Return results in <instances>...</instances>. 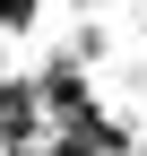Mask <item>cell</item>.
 I'll return each instance as SVG.
<instances>
[{
    "mask_svg": "<svg viewBox=\"0 0 147 156\" xmlns=\"http://www.w3.org/2000/svg\"><path fill=\"white\" fill-rule=\"evenodd\" d=\"M43 95H35V78H9L0 87V147H43Z\"/></svg>",
    "mask_w": 147,
    "mask_h": 156,
    "instance_id": "6da1fadb",
    "label": "cell"
},
{
    "mask_svg": "<svg viewBox=\"0 0 147 156\" xmlns=\"http://www.w3.org/2000/svg\"><path fill=\"white\" fill-rule=\"evenodd\" d=\"M35 17H43V0H0V26H9V35H26Z\"/></svg>",
    "mask_w": 147,
    "mask_h": 156,
    "instance_id": "7a4b0ae2",
    "label": "cell"
},
{
    "mask_svg": "<svg viewBox=\"0 0 147 156\" xmlns=\"http://www.w3.org/2000/svg\"><path fill=\"white\" fill-rule=\"evenodd\" d=\"M0 156H43V147H0Z\"/></svg>",
    "mask_w": 147,
    "mask_h": 156,
    "instance_id": "3957f363",
    "label": "cell"
}]
</instances>
